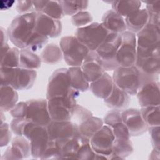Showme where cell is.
Wrapping results in <instances>:
<instances>
[{
  "label": "cell",
  "mask_w": 160,
  "mask_h": 160,
  "mask_svg": "<svg viewBox=\"0 0 160 160\" xmlns=\"http://www.w3.org/2000/svg\"><path fill=\"white\" fill-rule=\"evenodd\" d=\"M46 128L49 139L56 141L61 148L69 139L81 135L78 125L71 121H51Z\"/></svg>",
  "instance_id": "obj_10"
},
{
  "label": "cell",
  "mask_w": 160,
  "mask_h": 160,
  "mask_svg": "<svg viewBox=\"0 0 160 160\" xmlns=\"http://www.w3.org/2000/svg\"><path fill=\"white\" fill-rule=\"evenodd\" d=\"M150 134L151 143L154 149H160V128L159 126H149L148 128Z\"/></svg>",
  "instance_id": "obj_50"
},
{
  "label": "cell",
  "mask_w": 160,
  "mask_h": 160,
  "mask_svg": "<svg viewBox=\"0 0 160 160\" xmlns=\"http://www.w3.org/2000/svg\"><path fill=\"white\" fill-rule=\"evenodd\" d=\"M23 136L30 142L31 156L41 159L49 141L47 128L28 121L24 129Z\"/></svg>",
  "instance_id": "obj_7"
},
{
  "label": "cell",
  "mask_w": 160,
  "mask_h": 160,
  "mask_svg": "<svg viewBox=\"0 0 160 160\" xmlns=\"http://www.w3.org/2000/svg\"><path fill=\"white\" fill-rule=\"evenodd\" d=\"M109 32L102 23L93 22L78 28L75 32V37L89 51H96Z\"/></svg>",
  "instance_id": "obj_6"
},
{
  "label": "cell",
  "mask_w": 160,
  "mask_h": 160,
  "mask_svg": "<svg viewBox=\"0 0 160 160\" xmlns=\"http://www.w3.org/2000/svg\"><path fill=\"white\" fill-rule=\"evenodd\" d=\"M121 41V34L109 32L103 42L95 51L105 71H114L119 66L116 54Z\"/></svg>",
  "instance_id": "obj_4"
},
{
  "label": "cell",
  "mask_w": 160,
  "mask_h": 160,
  "mask_svg": "<svg viewBox=\"0 0 160 160\" xmlns=\"http://www.w3.org/2000/svg\"><path fill=\"white\" fill-rule=\"evenodd\" d=\"M15 68L1 67L0 68V76H1V85H11L12 82Z\"/></svg>",
  "instance_id": "obj_47"
},
{
  "label": "cell",
  "mask_w": 160,
  "mask_h": 160,
  "mask_svg": "<svg viewBox=\"0 0 160 160\" xmlns=\"http://www.w3.org/2000/svg\"><path fill=\"white\" fill-rule=\"evenodd\" d=\"M42 62L48 64H54L59 62L62 58V53L60 46L54 43L47 44L41 53Z\"/></svg>",
  "instance_id": "obj_31"
},
{
  "label": "cell",
  "mask_w": 160,
  "mask_h": 160,
  "mask_svg": "<svg viewBox=\"0 0 160 160\" xmlns=\"http://www.w3.org/2000/svg\"><path fill=\"white\" fill-rule=\"evenodd\" d=\"M159 106L142 107L140 109L142 119L149 126H159L160 124Z\"/></svg>",
  "instance_id": "obj_32"
},
{
  "label": "cell",
  "mask_w": 160,
  "mask_h": 160,
  "mask_svg": "<svg viewBox=\"0 0 160 160\" xmlns=\"http://www.w3.org/2000/svg\"><path fill=\"white\" fill-rule=\"evenodd\" d=\"M71 86L79 92H85L89 89L90 84L86 79L81 66L68 68Z\"/></svg>",
  "instance_id": "obj_25"
},
{
  "label": "cell",
  "mask_w": 160,
  "mask_h": 160,
  "mask_svg": "<svg viewBox=\"0 0 160 160\" xmlns=\"http://www.w3.org/2000/svg\"><path fill=\"white\" fill-rule=\"evenodd\" d=\"M101 23L110 32L121 34L127 29L124 18L112 9L103 14Z\"/></svg>",
  "instance_id": "obj_21"
},
{
  "label": "cell",
  "mask_w": 160,
  "mask_h": 160,
  "mask_svg": "<svg viewBox=\"0 0 160 160\" xmlns=\"http://www.w3.org/2000/svg\"><path fill=\"white\" fill-rule=\"evenodd\" d=\"M129 95L114 84L110 95L104 99L106 106L112 109L119 111L126 109L130 104Z\"/></svg>",
  "instance_id": "obj_20"
},
{
  "label": "cell",
  "mask_w": 160,
  "mask_h": 160,
  "mask_svg": "<svg viewBox=\"0 0 160 160\" xmlns=\"http://www.w3.org/2000/svg\"><path fill=\"white\" fill-rule=\"evenodd\" d=\"M2 159H24L23 154L16 147L11 145L4 152L1 157Z\"/></svg>",
  "instance_id": "obj_51"
},
{
  "label": "cell",
  "mask_w": 160,
  "mask_h": 160,
  "mask_svg": "<svg viewBox=\"0 0 160 160\" xmlns=\"http://www.w3.org/2000/svg\"><path fill=\"white\" fill-rule=\"evenodd\" d=\"M48 40V37L39 33L34 30V32L29 39L25 49H28L35 52L36 51H38L42 48L47 44Z\"/></svg>",
  "instance_id": "obj_36"
},
{
  "label": "cell",
  "mask_w": 160,
  "mask_h": 160,
  "mask_svg": "<svg viewBox=\"0 0 160 160\" xmlns=\"http://www.w3.org/2000/svg\"><path fill=\"white\" fill-rule=\"evenodd\" d=\"M16 9L20 14L35 12L33 1H18Z\"/></svg>",
  "instance_id": "obj_45"
},
{
  "label": "cell",
  "mask_w": 160,
  "mask_h": 160,
  "mask_svg": "<svg viewBox=\"0 0 160 160\" xmlns=\"http://www.w3.org/2000/svg\"><path fill=\"white\" fill-rule=\"evenodd\" d=\"M114 83L129 95H135L145 83L158 81L159 76L144 74L134 65L131 67L118 66L113 72Z\"/></svg>",
  "instance_id": "obj_1"
},
{
  "label": "cell",
  "mask_w": 160,
  "mask_h": 160,
  "mask_svg": "<svg viewBox=\"0 0 160 160\" xmlns=\"http://www.w3.org/2000/svg\"><path fill=\"white\" fill-rule=\"evenodd\" d=\"M135 66L142 72L152 76H159L160 72V56L136 58Z\"/></svg>",
  "instance_id": "obj_24"
},
{
  "label": "cell",
  "mask_w": 160,
  "mask_h": 160,
  "mask_svg": "<svg viewBox=\"0 0 160 160\" xmlns=\"http://www.w3.org/2000/svg\"><path fill=\"white\" fill-rule=\"evenodd\" d=\"M121 35V44L116 54L118 64L125 68L134 66L137 58L136 35L129 31L123 32Z\"/></svg>",
  "instance_id": "obj_9"
},
{
  "label": "cell",
  "mask_w": 160,
  "mask_h": 160,
  "mask_svg": "<svg viewBox=\"0 0 160 160\" xmlns=\"http://www.w3.org/2000/svg\"><path fill=\"white\" fill-rule=\"evenodd\" d=\"M146 4V10L149 14V22L160 24V1H143Z\"/></svg>",
  "instance_id": "obj_37"
},
{
  "label": "cell",
  "mask_w": 160,
  "mask_h": 160,
  "mask_svg": "<svg viewBox=\"0 0 160 160\" xmlns=\"http://www.w3.org/2000/svg\"><path fill=\"white\" fill-rule=\"evenodd\" d=\"M26 102L28 111L26 118L37 125L47 127L52 121L48 110V101L37 99L29 100Z\"/></svg>",
  "instance_id": "obj_11"
},
{
  "label": "cell",
  "mask_w": 160,
  "mask_h": 160,
  "mask_svg": "<svg viewBox=\"0 0 160 160\" xmlns=\"http://www.w3.org/2000/svg\"><path fill=\"white\" fill-rule=\"evenodd\" d=\"M92 116V113L89 110L87 109L86 108L80 105L77 104L73 111L71 120L74 119V121H72V122H74V123L78 125L82 121L88 119V118Z\"/></svg>",
  "instance_id": "obj_42"
},
{
  "label": "cell",
  "mask_w": 160,
  "mask_h": 160,
  "mask_svg": "<svg viewBox=\"0 0 160 160\" xmlns=\"http://www.w3.org/2000/svg\"><path fill=\"white\" fill-rule=\"evenodd\" d=\"M134 148L130 138H114L112 152L109 157L110 159H123L131 155Z\"/></svg>",
  "instance_id": "obj_23"
},
{
  "label": "cell",
  "mask_w": 160,
  "mask_h": 160,
  "mask_svg": "<svg viewBox=\"0 0 160 160\" xmlns=\"http://www.w3.org/2000/svg\"><path fill=\"white\" fill-rule=\"evenodd\" d=\"M28 104L26 102H19L9 111L14 118H25L27 114Z\"/></svg>",
  "instance_id": "obj_49"
},
{
  "label": "cell",
  "mask_w": 160,
  "mask_h": 160,
  "mask_svg": "<svg viewBox=\"0 0 160 160\" xmlns=\"http://www.w3.org/2000/svg\"><path fill=\"white\" fill-rule=\"evenodd\" d=\"M103 122L106 125L111 128L119 122H122L121 111L116 109L110 110L106 114Z\"/></svg>",
  "instance_id": "obj_43"
},
{
  "label": "cell",
  "mask_w": 160,
  "mask_h": 160,
  "mask_svg": "<svg viewBox=\"0 0 160 160\" xmlns=\"http://www.w3.org/2000/svg\"><path fill=\"white\" fill-rule=\"evenodd\" d=\"M114 136L111 127L103 125L90 139L89 143L94 151L108 158L112 152Z\"/></svg>",
  "instance_id": "obj_12"
},
{
  "label": "cell",
  "mask_w": 160,
  "mask_h": 160,
  "mask_svg": "<svg viewBox=\"0 0 160 160\" xmlns=\"http://www.w3.org/2000/svg\"><path fill=\"white\" fill-rule=\"evenodd\" d=\"M112 10L122 17H128L140 9V1H112L109 2Z\"/></svg>",
  "instance_id": "obj_29"
},
{
  "label": "cell",
  "mask_w": 160,
  "mask_h": 160,
  "mask_svg": "<svg viewBox=\"0 0 160 160\" xmlns=\"http://www.w3.org/2000/svg\"><path fill=\"white\" fill-rule=\"evenodd\" d=\"M1 147L7 146L11 140V129L9 125L6 122H3L1 124Z\"/></svg>",
  "instance_id": "obj_46"
},
{
  "label": "cell",
  "mask_w": 160,
  "mask_h": 160,
  "mask_svg": "<svg viewBox=\"0 0 160 160\" xmlns=\"http://www.w3.org/2000/svg\"><path fill=\"white\" fill-rule=\"evenodd\" d=\"M136 94L141 108L159 106V82L158 81H153L144 84Z\"/></svg>",
  "instance_id": "obj_17"
},
{
  "label": "cell",
  "mask_w": 160,
  "mask_h": 160,
  "mask_svg": "<svg viewBox=\"0 0 160 160\" xmlns=\"http://www.w3.org/2000/svg\"><path fill=\"white\" fill-rule=\"evenodd\" d=\"M48 1H33L35 12H42Z\"/></svg>",
  "instance_id": "obj_53"
},
{
  "label": "cell",
  "mask_w": 160,
  "mask_h": 160,
  "mask_svg": "<svg viewBox=\"0 0 160 160\" xmlns=\"http://www.w3.org/2000/svg\"><path fill=\"white\" fill-rule=\"evenodd\" d=\"M123 123L127 127L131 136H138L144 134L148 128L144 122L140 109H126L121 112Z\"/></svg>",
  "instance_id": "obj_13"
},
{
  "label": "cell",
  "mask_w": 160,
  "mask_h": 160,
  "mask_svg": "<svg viewBox=\"0 0 160 160\" xmlns=\"http://www.w3.org/2000/svg\"><path fill=\"white\" fill-rule=\"evenodd\" d=\"M61 4L65 15L73 16L79 12L87 9L89 2L88 1H59Z\"/></svg>",
  "instance_id": "obj_33"
},
{
  "label": "cell",
  "mask_w": 160,
  "mask_h": 160,
  "mask_svg": "<svg viewBox=\"0 0 160 160\" xmlns=\"http://www.w3.org/2000/svg\"><path fill=\"white\" fill-rule=\"evenodd\" d=\"M111 129L114 138H130L131 137L129 132L123 122L115 124Z\"/></svg>",
  "instance_id": "obj_48"
},
{
  "label": "cell",
  "mask_w": 160,
  "mask_h": 160,
  "mask_svg": "<svg viewBox=\"0 0 160 160\" xmlns=\"http://www.w3.org/2000/svg\"><path fill=\"white\" fill-rule=\"evenodd\" d=\"M79 94V92L71 86L68 69L59 68L53 72L49 79L47 87V99L54 97L78 98Z\"/></svg>",
  "instance_id": "obj_3"
},
{
  "label": "cell",
  "mask_w": 160,
  "mask_h": 160,
  "mask_svg": "<svg viewBox=\"0 0 160 160\" xmlns=\"http://www.w3.org/2000/svg\"><path fill=\"white\" fill-rule=\"evenodd\" d=\"M62 23L59 20H56L41 13L36 12L34 30L47 37L57 38L62 32Z\"/></svg>",
  "instance_id": "obj_15"
},
{
  "label": "cell",
  "mask_w": 160,
  "mask_h": 160,
  "mask_svg": "<svg viewBox=\"0 0 160 160\" xmlns=\"http://www.w3.org/2000/svg\"><path fill=\"white\" fill-rule=\"evenodd\" d=\"M20 50L16 47L11 48L1 56V67L16 68L19 66Z\"/></svg>",
  "instance_id": "obj_34"
},
{
  "label": "cell",
  "mask_w": 160,
  "mask_h": 160,
  "mask_svg": "<svg viewBox=\"0 0 160 160\" xmlns=\"http://www.w3.org/2000/svg\"><path fill=\"white\" fill-rule=\"evenodd\" d=\"M59 46L65 62L70 67L81 66L89 51L85 45L72 36L62 37L60 40Z\"/></svg>",
  "instance_id": "obj_5"
},
{
  "label": "cell",
  "mask_w": 160,
  "mask_h": 160,
  "mask_svg": "<svg viewBox=\"0 0 160 160\" xmlns=\"http://www.w3.org/2000/svg\"><path fill=\"white\" fill-rule=\"evenodd\" d=\"M41 59L34 52L28 49L20 50L19 67L22 68L36 70L39 69L41 65Z\"/></svg>",
  "instance_id": "obj_30"
},
{
  "label": "cell",
  "mask_w": 160,
  "mask_h": 160,
  "mask_svg": "<svg viewBox=\"0 0 160 160\" xmlns=\"http://www.w3.org/2000/svg\"><path fill=\"white\" fill-rule=\"evenodd\" d=\"M6 118L4 116V111L1 109V124L5 122Z\"/></svg>",
  "instance_id": "obj_54"
},
{
  "label": "cell",
  "mask_w": 160,
  "mask_h": 160,
  "mask_svg": "<svg viewBox=\"0 0 160 160\" xmlns=\"http://www.w3.org/2000/svg\"><path fill=\"white\" fill-rule=\"evenodd\" d=\"M42 159H61V146L54 141L49 139L48 146L42 154Z\"/></svg>",
  "instance_id": "obj_38"
},
{
  "label": "cell",
  "mask_w": 160,
  "mask_h": 160,
  "mask_svg": "<svg viewBox=\"0 0 160 160\" xmlns=\"http://www.w3.org/2000/svg\"><path fill=\"white\" fill-rule=\"evenodd\" d=\"M18 93L13 87L1 85V109L4 112L10 111L18 103Z\"/></svg>",
  "instance_id": "obj_26"
},
{
  "label": "cell",
  "mask_w": 160,
  "mask_h": 160,
  "mask_svg": "<svg viewBox=\"0 0 160 160\" xmlns=\"http://www.w3.org/2000/svg\"><path fill=\"white\" fill-rule=\"evenodd\" d=\"M104 125L102 119L93 116L82 121L78 124L81 136L90 141L92 136Z\"/></svg>",
  "instance_id": "obj_27"
},
{
  "label": "cell",
  "mask_w": 160,
  "mask_h": 160,
  "mask_svg": "<svg viewBox=\"0 0 160 160\" xmlns=\"http://www.w3.org/2000/svg\"><path fill=\"white\" fill-rule=\"evenodd\" d=\"M28 122V120L25 118H14L10 124L11 129L16 136H23L24 129Z\"/></svg>",
  "instance_id": "obj_44"
},
{
  "label": "cell",
  "mask_w": 160,
  "mask_h": 160,
  "mask_svg": "<svg viewBox=\"0 0 160 160\" xmlns=\"http://www.w3.org/2000/svg\"><path fill=\"white\" fill-rule=\"evenodd\" d=\"M81 68L89 82L98 79L105 72L101 61L95 51H89L85 56Z\"/></svg>",
  "instance_id": "obj_16"
},
{
  "label": "cell",
  "mask_w": 160,
  "mask_h": 160,
  "mask_svg": "<svg viewBox=\"0 0 160 160\" xmlns=\"http://www.w3.org/2000/svg\"><path fill=\"white\" fill-rule=\"evenodd\" d=\"M124 21L129 31L138 33L148 23L149 14L146 8L139 9L125 18Z\"/></svg>",
  "instance_id": "obj_22"
},
{
  "label": "cell",
  "mask_w": 160,
  "mask_h": 160,
  "mask_svg": "<svg viewBox=\"0 0 160 160\" xmlns=\"http://www.w3.org/2000/svg\"><path fill=\"white\" fill-rule=\"evenodd\" d=\"M96 153L91 148L89 141L84 142L80 147L77 155L76 159L91 160L94 159Z\"/></svg>",
  "instance_id": "obj_41"
},
{
  "label": "cell",
  "mask_w": 160,
  "mask_h": 160,
  "mask_svg": "<svg viewBox=\"0 0 160 160\" xmlns=\"http://www.w3.org/2000/svg\"><path fill=\"white\" fill-rule=\"evenodd\" d=\"M11 145L18 149L24 155V158L31 155V148L29 141L24 136H16L13 138Z\"/></svg>",
  "instance_id": "obj_39"
},
{
  "label": "cell",
  "mask_w": 160,
  "mask_h": 160,
  "mask_svg": "<svg viewBox=\"0 0 160 160\" xmlns=\"http://www.w3.org/2000/svg\"><path fill=\"white\" fill-rule=\"evenodd\" d=\"M36 12L19 14L11 22L8 34L11 42L20 49L26 48L28 42L34 31Z\"/></svg>",
  "instance_id": "obj_2"
},
{
  "label": "cell",
  "mask_w": 160,
  "mask_h": 160,
  "mask_svg": "<svg viewBox=\"0 0 160 160\" xmlns=\"http://www.w3.org/2000/svg\"><path fill=\"white\" fill-rule=\"evenodd\" d=\"M89 141L81 135L69 139L61 148V159H76L77 153L81 145Z\"/></svg>",
  "instance_id": "obj_28"
},
{
  "label": "cell",
  "mask_w": 160,
  "mask_h": 160,
  "mask_svg": "<svg viewBox=\"0 0 160 160\" xmlns=\"http://www.w3.org/2000/svg\"><path fill=\"white\" fill-rule=\"evenodd\" d=\"M93 18L90 12L82 11L71 16V22L75 26L79 28L84 27L90 24L92 21Z\"/></svg>",
  "instance_id": "obj_40"
},
{
  "label": "cell",
  "mask_w": 160,
  "mask_h": 160,
  "mask_svg": "<svg viewBox=\"0 0 160 160\" xmlns=\"http://www.w3.org/2000/svg\"><path fill=\"white\" fill-rule=\"evenodd\" d=\"M77 98L54 97L48 99L50 117L54 121H71L73 111L77 105Z\"/></svg>",
  "instance_id": "obj_8"
},
{
  "label": "cell",
  "mask_w": 160,
  "mask_h": 160,
  "mask_svg": "<svg viewBox=\"0 0 160 160\" xmlns=\"http://www.w3.org/2000/svg\"><path fill=\"white\" fill-rule=\"evenodd\" d=\"M1 56H3L11 48L8 43L9 39L8 31L2 27H1Z\"/></svg>",
  "instance_id": "obj_52"
},
{
  "label": "cell",
  "mask_w": 160,
  "mask_h": 160,
  "mask_svg": "<svg viewBox=\"0 0 160 160\" xmlns=\"http://www.w3.org/2000/svg\"><path fill=\"white\" fill-rule=\"evenodd\" d=\"M114 84L112 78L104 72L99 78L91 82L89 89L96 97L104 99L111 93Z\"/></svg>",
  "instance_id": "obj_19"
},
{
  "label": "cell",
  "mask_w": 160,
  "mask_h": 160,
  "mask_svg": "<svg viewBox=\"0 0 160 160\" xmlns=\"http://www.w3.org/2000/svg\"><path fill=\"white\" fill-rule=\"evenodd\" d=\"M41 13H43L56 20H60L65 15L62 7L59 1H48Z\"/></svg>",
  "instance_id": "obj_35"
},
{
  "label": "cell",
  "mask_w": 160,
  "mask_h": 160,
  "mask_svg": "<svg viewBox=\"0 0 160 160\" xmlns=\"http://www.w3.org/2000/svg\"><path fill=\"white\" fill-rule=\"evenodd\" d=\"M160 26L148 23L137 33V48L151 49L159 47Z\"/></svg>",
  "instance_id": "obj_14"
},
{
  "label": "cell",
  "mask_w": 160,
  "mask_h": 160,
  "mask_svg": "<svg viewBox=\"0 0 160 160\" xmlns=\"http://www.w3.org/2000/svg\"><path fill=\"white\" fill-rule=\"evenodd\" d=\"M36 78L37 72L36 70L28 69L19 66L14 69L13 78L10 86L16 90H28L33 86Z\"/></svg>",
  "instance_id": "obj_18"
}]
</instances>
